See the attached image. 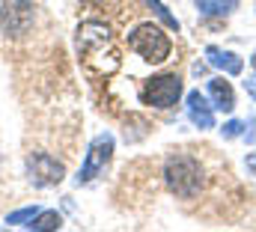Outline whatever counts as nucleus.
I'll return each mask as SVG.
<instances>
[{
  "mask_svg": "<svg viewBox=\"0 0 256 232\" xmlns=\"http://www.w3.org/2000/svg\"><path fill=\"white\" fill-rule=\"evenodd\" d=\"M164 178H167V188L176 194V196H194L202 184V170L200 164L188 158V155H173L167 158V167H164Z\"/></svg>",
  "mask_w": 256,
  "mask_h": 232,
  "instance_id": "obj_1",
  "label": "nucleus"
},
{
  "mask_svg": "<svg viewBox=\"0 0 256 232\" xmlns=\"http://www.w3.org/2000/svg\"><path fill=\"white\" fill-rule=\"evenodd\" d=\"M128 48L134 54H140L146 62H164V60L170 57V51H173L167 33L161 27H155V24H140L128 36Z\"/></svg>",
  "mask_w": 256,
  "mask_h": 232,
  "instance_id": "obj_2",
  "label": "nucleus"
},
{
  "mask_svg": "<svg viewBox=\"0 0 256 232\" xmlns=\"http://www.w3.org/2000/svg\"><path fill=\"white\" fill-rule=\"evenodd\" d=\"M36 21V9L30 0H3L0 6V30L12 39H21L24 33H30Z\"/></svg>",
  "mask_w": 256,
  "mask_h": 232,
  "instance_id": "obj_3",
  "label": "nucleus"
},
{
  "mask_svg": "<svg viewBox=\"0 0 256 232\" xmlns=\"http://www.w3.org/2000/svg\"><path fill=\"white\" fill-rule=\"evenodd\" d=\"M182 96V78L179 74H158L143 86V102L152 108H173Z\"/></svg>",
  "mask_w": 256,
  "mask_h": 232,
  "instance_id": "obj_4",
  "label": "nucleus"
},
{
  "mask_svg": "<svg viewBox=\"0 0 256 232\" xmlns=\"http://www.w3.org/2000/svg\"><path fill=\"white\" fill-rule=\"evenodd\" d=\"M110 155H114V134L104 131V134H98V137L90 143V149H86V161H84V167H80V173H78V184L92 182L96 176L110 164Z\"/></svg>",
  "mask_w": 256,
  "mask_h": 232,
  "instance_id": "obj_5",
  "label": "nucleus"
},
{
  "mask_svg": "<svg viewBox=\"0 0 256 232\" xmlns=\"http://www.w3.org/2000/svg\"><path fill=\"white\" fill-rule=\"evenodd\" d=\"M27 176H30V182H33L36 188H51V184L63 182L66 167L57 158H51L48 152H33V155L27 158Z\"/></svg>",
  "mask_w": 256,
  "mask_h": 232,
  "instance_id": "obj_6",
  "label": "nucleus"
},
{
  "mask_svg": "<svg viewBox=\"0 0 256 232\" xmlns=\"http://www.w3.org/2000/svg\"><path fill=\"white\" fill-rule=\"evenodd\" d=\"M188 119L196 128H214V114H212V104L206 102V96H200V92L188 96Z\"/></svg>",
  "mask_w": 256,
  "mask_h": 232,
  "instance_id": "obj_7",
  "label": "nucleus"
},
{
  "mask_svg": "<svg viewBox=\"0 0 256 232\" xmlns=\"http://www.w3.org/2000/svg\"><path fill=\"white\" fill-rule=\"evenodd\" d=\"M206 57L212 66H218V68H224L226 74H242V68H244V62L238 54H232V51H224V48H218V45H208L206 48Z\"/></svg>",
  "mask_w": 256,
  "mask_h": 232,
  "instance_id": "obj_8",
  "label": "nucleus"
},
{
  "mask_svg": "<svg viewBox=\"0 0 256 232\" xmlns=\"http://www.w3.org/2000/svg\"><path fill=\"white\" fill-rule=\"evenodd\" d=\"M208 96H212V102H214V108H218V110L232 114V108H236V92H232L230 80H224V78L208 80Z\"/></svg>",
  "mask_w": 256,
  "mask_h": 232,
  "instance_id": "obj_9",
  "label": "nucleus"
},
{
  "mask_svg": "<svg viewBox=\"0 0 256 232\" xmlns=\"http://www.w3.org/2000/svg\"><path fill=\"white\" fill-rule=\"evenodd\" d=\"M196 9L208 18H224L236 9V0H196Z\"/></svg>",
  "mask_w": 256,
  "mask_h": 232,
  "instance_id": "obj_10",
  "label": "nucleus"
},
{
  "mask_svg": "<svg viewBox=\"0 0 256 232\" xmlns=\"http://www.w3.org/2000/svg\"><path fill=\"white\" fill-rule=\"evenodd\" d=\"M30 230H36V232H42V230H60L63 226V218L57 214V212H39L30 224H27Z\"/></svg>",
  "mask_w": 256,
  "mask_h": 232,
  "instance_id": "obj_11",
  "label": "nucleus"
},
{
  "mask_svg": "<svg viewBox=\"0 0 256 232\" xmlns=\"http://www.w3.org/2000/svg\"><path fill=\"white\" fill-rule=\"evenodd\" d=\"M39 212H42V208H36V206H33V208H21V212H12V214L6 218V224H9V226H27V224H30V220H33Z\"/></svg>",
  "mask_w": 256,
  "mask_h": 232,
  "instance_id": "obj_12",
  "label": "nucleus"
},
{
  "mask_svg": "<svg viewBox=\"0 0 256 232\" xmlns=\"http://www.w3.org/2000/svg\"><path fill=\"white\" fill-rule=\"evenodd\" d=\"M146 3H149V6L155 9V15H158V18H161V21H164L167 27H173V30H179V21H176V18H173V15H170V12L164 9V3H161V0H146Z\"/></svg>",
  "mask_w": 256,
  "mask_h": 232,
  "instance_id": "obj_13",
  "label": "nucleus"
},
{
  "mask_svg": "<svg viewBox=\"0 0 256 232\" xmlns=\"http://www.w3.org/2000/svg\"><path fill=\"white\" fill-rule=\"evenodd\" d=\"M242 128H244V125H242L238 119H232V122H226L220 131H224V137H238V134H242Z\"/></svg>",
  "mask_w": 256,
  "mask_h": 232,
  "instance_id": "obj_14",
  "label": "nucleus"
},
{
  "mask_svg": "<svg viewBox=\"0 0 256 232\" xmlns=\"http://www.w3.org/2000/svg\"><path fill=\"white\" fill-rule=\"evenodd\" d=\"M244 90H248V92H250V96L256 98V74H254V78H248V80H244Z\"/></svg>",
  "mask_w": 256,
  "mask_h": 232,
  "instance_id": "obj_15",
  "label": "nucleus"
},
{
  "mask_svg": "<svg viewBox=\"0 0 256 232\" xmlns=\"http://www.w3.org/2000/svg\"><path fill=\"white\" fill-rule=\"evenodd\" d=\"M254 68H256V54H254Z\"/></svg>",
  "mask_w": 256,
  "mask_h": 232,
  "instance_id": "obj_16",
  "label": "nucleus"
}]
</instances>
